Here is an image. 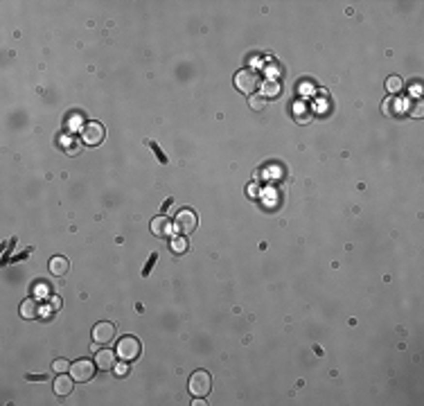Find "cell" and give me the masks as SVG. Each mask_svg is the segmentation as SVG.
I'll use <instances>...</instances> for the list:
<instances>
[{"instance_id":"ac0fdd59","label":"cell","mask_w":424,"mask_h":406,"mask_svg":"<svg viewBox=\"0 0 424 406\" xmlns=\"http://www.w3.org/2000/svg\"><path fill=\"white\" fill-rule=\"evenodd\" d=\"M52 368H54V373L63 375V373H68V370H70V363H68L65 359H57V361L52 363Z\"/></svg>"},{"instance_id":"6da1fadb","label":"cell","mask_w":424,"mask_h":406,"mask_svg":"<svg viewBox=\"0 0 424 406\" xmlns=\"http://www.w3.org/2000/svg\"><path fill=\"white\" fill-rule=\"evenodd\" d=\"M140 341L136 336H122L115 345V354L120 357V361H136L140 357Z\"/></svg>"},{"instance_id":"30bf717a","label":"cell","mask_w":424,"mask_h":406,"mask_svg":"<svg viewBox=\"0 0 424 406\" xmlns=\"http://www.w3.org/2000/svg\"><path fill=\"white\" fill-rule=\"evenodd\" d=\"M95 366L102 368V370H113L115 366V354L111 350H97L95 354Z\"/></svg>"},{"instance_id":"603a6c76","label":"cell","mask_w":424,"mask_h":406,"mask_svg":"<svg viewBox=\"0 0 424 406\" xmlns=\"http://www.w3.org/2000/svg\"><path fill=\"white\" fill-rule=\"evenodd\" d=\"M27 379L30 381H46L47 375H27Z\"/></svg>"},{"instance_id":"7c38bea8","label":"cell","mask_w":424,"mask_h":406,"mask_svg":"<svg viewBox=\"0 0 424 406\" xmlns=\"http://www.w3.org/2000/svg\"><path fill=\"white\" fill-rule=\"evenodd\" d=\"M20 316L23 318H36L39 316V302L34 300V298H27V300H23L20 302Z\"/></svg>"},{"instance_id":"9c48e42d","label":"cell","mask_w":424,"mask_h":406,"mask_svg":"<svg viewBox=\"0 0 424 406\" xmlns=\"http://www.w3.org/2000/svg\"><path fill=\"white\" fill-rule=\"evenodd\" d=\"M172 230H174V223H172L170 219H165V217H156V219L151 221V233L158 237H170Z\"/></svg>"},{"instance_id":"44dd1931","label":"cell","mask_w":424,"mask_h":406,"mask_svg":"<svg viewBox=\"0 0 424 406\" xmlns=\"http://www.w3.org/2000/svg\"><path fill=\"white\" fill-rule=\"evenodd\" d=\"M248 104H251L253 111H262V109H264V97H251L248 99Z\"/></svg>"},{"instance_id":"7402d4cb","label":"cell","mask_w":424,"mask_h":406,"mask_svg":"<svg viewBox=\"0 0 424 406\" xmlns=\"http://www.w3.org/2000/svg\"><path fill=\"white\" fill-rule=\"evenodd\" d=\"M411 115L413 118H422V102H420V99H415V104H413V109H411Z\"/></svg>"},{"instance_id":"5b68a950","label":"cell","mask_w":424,"mask_h":406,"mask_svg":"<svg viewBox=\"0 0 424 406\" xmlns=\"http://www.w3.org/2000/svg\"><path fill=\"white\" fill-rule=\"evenodd\" d=\"M104 136H106V131L99 122H88V125H84V129H81V142L88 144V147H97V144L104 140Z\"/></svg>"},{"instance_id":"8992f818","label":"cell","mask_w":424,"mask_h":406,"mask_svg":"<svg viewBox=\"0 0 424 406\" xmlns=\"http://www.w3.org/2000/svg\"><path fill=\"white\" fill-rule=\"evenodd\" d=\"M93 375H95V363H91L88 359H79L75 361V363H70V377L75 381H88L93 379Z\"/></svg>"},{"instance_id":"277c9868","label":"cell","mask_w":424,"mask_h":406,"mask_svg":"<svg viewBox=\"0 0 424 406\" xmlns=\"http://www.w3.org/2000/svg\"><path fill=\"white\" fill-rule=\"evenodd\" d=\"M235 86H237V91H242L244 95H253L257 91V86H260V77H257L255 70L244 68V70H239L235 75Z\"/></svg>"},{"instance_id":"ffe728a7","label":"cell","mask_w":424,"mask_h":406,"mask_svg":"<svg viewBox=\"0 0 424 406\" xmlns=\"http://www.w3.org/2000/svg\"><path fill=\"white\" fill-rule=\"evenodd\" d=\"M156 260H158V253H151L149 255V262L144 264V269H142V275L147 278V275L151 273V269H154V264H156Z\"/></svg>"},{"instance_id":"3957f363","label":"cell","mask_w":424,"mask_h":406,"mask_svg":"<svg viewBox=\"0 0 424 406\" xmlns=\"http://www.w3.org/2000/svg\"><path fill=\"white\" fill-rule=\"evenodd\" d=\"M174 230L176 233H181V235H189V233H194L196 223H199V219H196V215L192 212L189 208H183L176 212V217H174Z\"/></svg>"},{"instance_id":"9a60e30c","label":"cell","mask_w":424,"mask_h":406,"mask_svg":"<svg viewBox=\"0 0 424 406\" xmlns=\"http://www.w3.org/2000/svg\"><path fill=\"white\" fill-rule=\"evenodd\" d=\"M170 249H172V253L181 255V253L188 250V239L185 237H174V239H170Z\"/></svg>"},{"instance_id":"d6986e66","label":"cell","mask_w":424,"mask_h":406,"mask_svg":"<svg viewBox=\"0 0 424 406\" xmlns=\"http://www.w3.org/2000/svg\"><path fill=\"white\" fill-rule=\"evenodd\" d=\"M113 373L118 375V377L129 375V361H120V363H115V366H113Z\"/></svg>"},{"instance_id":"7a4b0ae2","label":"cell","mask_w":424,"mask_h":406,"mask_svg":"<svg viewBox=\"0 0 424 406\" xmlns=\"http://www.w3.org/2000/svg\"><path fill=\"white\" fill-rule=\"evenodd\" d=\"M212 390V377L205 370H196L189 377V393L194 397H205V395Z\"/></svg>"},{"instance_id":"ba28073f","label":"cell","mask_w":424,"mask_h":406,"mask_svg":"<svg viewBox=\"0 0 424 406\" xmlns=\"http://www.w3.org/2000/svg\"><path fill=\"white\" fill-rule=\"evenodd\" d=\"M47 269H50V275H54V278H63V275H68V271H70V262H68V257H63V255H54L52 260H50V264H47Z\"/></svg>"},{"instance_id":"e0dca14e","label":"cell","mask_w":424,"mask_h":406,"mask_svg":"<svg viewBox=\"0 0 424 406\" xmlns=\"http://www.w3.org/2000/svg\"><path fill=\"white\" fill-rule=\"evenodd\" d=\"M147 144H149V147H151V151H154V156H156V158H158V160H160V163H163V165H167V156H165V154H163V149H160V147H158L156 142H151V140H147Z\"/></svg>"},{"instance_id":"cb8c5ba5","label":"cell","mask_w":424,"mask_h":406,"mask_svg":"<svg viewBox=\"0 0 424 406\" xmlns=\"http://www.w3.org/2000/svg\"><path fill=\"white\" fill-rule=\"evenodd\" d=\"M65 151H68L70 156H75V154H77V151H79V144H77V142H75V144H70V149H65Z\"/></svg>"},{"instance_id":"2e32d148","label":"cell","mask_w":424,"mask_h":406,"mask_svg":"<svg viewBox=\"0 0 424 406\" xmlns=\"http://www.w3.org/2000/svg\"><path fill=\"white\" fill-rule=\"evenodd\" d=\"M381 111H384V115H393V113L397 111V99L393 97V95H388L384 99V104H381Z\"/></svg>"},{"instance_id":"4fadbf2b","label":"cell","mask_w":424,"mask_h":406,"mask_svg":"<svg viewBox=\"0 0 424 406\" xmlns=\"http://www.w3.org/2000/svg\"><path fill=\"white\" fill-rule=\"evenodd\" d=\"M280 95V84L275 81V79H267L264 84H262V97H278Z\"/></svg>"},{"instance_id":"52a82bcc","label":"cell","mask_w":424,"mask_h":406,"mask_svg":"<svg viewBox=\"0 0 424 406\" xmlns=\"http://www.w3.org/2000/svg\"><path fill=\"white\" fill-rule=\"evenodd\" d=\"M113 334H115V328H113L111 323H97L95 329H93V341L97 345H102V343H109L113 339Z\"/></svg>"},{"instance_id":"8fae6325","label":"cell","mask_w":424,"mask_h":406,"mask_svg":"<svg viewBox=\"0 0 424 406\" xmlns=\"http://www.w3.org/2000/svg\"><path fill=\"white\" fill-rule=\"evenodd\" d=\"M72 377H68V375H59L57 379H54V393L59 395V397H65V395L72 393Z\"/></svg>"},{"instance_id":"5bb4252c","label":"cell","mask_w":424,"mask_h":406,"mask_svg":"<svg viewBox=\"0 0 424 406\" xmlns=\"http://www.w3.org/2000/svg\"><path fill=\"white\" fill-rule=\"evenodd\" d=\"M402 88H404V81H402V77H397V75H391V77L386 79V91L391 93L393 97H395V95H399V93H402Z\"/></svg>"},{"instance_id":"d4e9b609","label":"cell","mask_w":424,"mask_h":406,"mask_svg":"<svg viewBox=\"0 0 424 406\" xmlns=\"http://www.w3.org/2000/svg\"><path fill=\"white\" fill-rule=\"evenodd\" d=\"M61 307V298H57V296H54L52 298V309H59Z\"/></svg>"}]
</instances>
